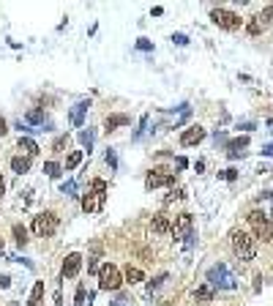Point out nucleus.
<instances>
[{
  "mask_svg": "<svg viewBox=\"0 0 273 306\" xmlns=\"http://www.w3.org/2000/svg\"><path fill=\"white\" fill-rule=\"evenodd\" d=\"M120 281H123V276H120L118 265H112V263L101 265V271H99V287L101 290H118Z\"/></svg>",
  "mask_w": 273,
  "mask_h": 306,
  "instance_id": "6",
  "label": "nucleus"
},
{
  "mask_svg": "<svg viewBox=\"0 0 273 306\" xmlns=\"http://www.w3.org/2000/svg\"><path fill=\"white\" fill-rule=\"evenodd\" d=\"M150 227H153L156 235H170L172 232V224H170V219H167L164 214H156L153 222H150Z\"/></svg>",
  "mask_w": 273,
  "mask_h": 306,
  "instance_id": "13",
  "label": "nucleus"
},
{
  "mask_svg": "<svg viewBox=\"0 0 273 306\" xmlns=\"http://www.w3.org/2000/svg\"><path fill=\"white\" fill-rule=\"evenodd\" d=\"M19 151L30 159V156H38V145H36L30 137H19Z\"/></svg>",
  "mask_w": 273,
  "mask_h": 306,
  "instance_id": "17",
  "label": "nucleus"
},
{
  "mask_svg": "<svg viewBox=\"0 0 273 306\" xmlns=\"http://www.w3.org/2000/svg\"><path fill=\"white\" fill-rule=\"evenodd\" d=\"M136 50H142V52H148V50H153V44L148 41V38H140V41H136Z\"/></svg>",
  "mask_w": 273,
  "mask_h": 306,
  "instance_id": "29",
  "label": "nucleus"
},
{
  "mask_svg": "<svg viewBox=\"0 0 273 306\" xmlns=\"http://www.w3.org/2000/svg\"><path fill=\"white\" fill-rule=\"evenodd\" d=\"M44 172H47L50 178H58L60 172H63V167H60V164H55V161H47V164H44Z\"/></svg>",
  "mask_w": 273,
  "mask_h": 306,
  "instance_id": "25",
  "label": "nucleus"
},
{
  "mask_svg": "<svg viewBox=\"0 0 273 306\" xmlns=\"http://www.w3.org/2000/svg\"><path fill=\"white\" fill-rule=\"evenodd\" d=\"M79 268H82V254H69L66 260H63V279H74Z\"/></svg>",
  "mask_w": 273,
  "mask_h": 306,
  "instance_id": "10",
  "label": "nucleus"
},
{
  "mask_svg": "<svg viewBox=\"0 0 273 306\" xmlns=\"http://www.w3.org/2000/svg\"><path fill=\"white\" fill-rule=\"evenodd\" d=\"M208 285H211L213 290H235L238 279L224 263H216L213 268L208 271Z\"/></svg>",
  "mask_w": 273,
  "mask_h": 306,
  "instance_id": "3",
  "label": "nucleus"
},
{
  "mask_svg": "<svg viewBox=\"0 0 273 306\" xmlns=\"http://www.w3.org/2000/svg\"><path fill=\"white\" fill-rule=\"evenodd\" d=\"M164 281H167V273H158V276H156V279H153V281H150V285H148V290H150V293H153V290H158V287L164 285Z\"/></svg>",
  "mask_w": 273,
  "mask_h": 306,
  "instance_id": "27",
  "label": "nucleus"
},
{
  "mask_svg": "<svg viewBox=\"0 0 273 306\" xmlns=\"http://www.w3.org/2000/svg\"><path fill=\"white\" fill-rule=\"evenodd\" d=\"M0 252H3V238H0Z\"/></svg>",
  "mask_w": 273,
  "mask_h": 306,
  "instance_id": "39",
  "label": "nucleus"
},
{
  "mask_svg": "<svg viewBox=\"0 0 273 306\" xmlns=\"http://www.w3.org/2000/svg\"><path fill=\"white\" fill-rule=\"evenodd\" d=\"M3 192H6V183H3V178H0V200H3Z\"/></svg>",
  "mask_w": 273,
  "mask_h": 306,
  "instance_id": "38",
  "label": "nucleus"
},
{
  "mask_svg": "<svg viewBox=\"0 0 273 306\" xmlns=\"http://www.w3.org/2000/svg\"><path fill=\"white\" fill-rule=\"evenodd\" d=\"M112 306H123V303H112Z\"/></svg>",
  "mask_w": 273,
  "mask_h": 306,
  "instance_id": "40",
  "label": "nucleus"
},
{
  "mask_svg": "<svg viewBox=\"0 0 273 306\" xmlns=\"http://www.w3.org/2000/svg\"><path fill=\"white\" fill-rule=\"evenodd\" d=\"M172 41L178 44V46H186V44H189V38L183 36V33H175V36H172Z\"/></svg>",
  "mask_w": 273,
  "mask_h": 306,
  "instance_id": "31",
  "label": "nucleus"
},
{
  "mask_svg": "<svg viewBox=\"0 0 273 306\" xmlns=\"http://www.w3.org/2000/svg\"><path fill=\"white\" fill-rule=\"evenodd\" d=\"M191 227H194V219H191V214H180L178 219H175V224H172V232H175V238H186V235H191Z\"/></svg>",
  "mask_w": 273,
  "mask_h": 306,
  "instance_id": "11",
  "label": "nucleus"
},
{
  "mask_svg": "<svg viewBox=\"0 0 273 306\" xmlns=\"http://www.w3.org/2000/svg\"><path fill=\"white\" fill-rule=\"evenodd\" d=\"M213 295H216V290H213L211 285H208V281H205V285H199V287L194 290V301H199V303L213 301Z\"/></svg>",
  "mask_w": 273,
  "mask_h": 306,
  "instance_id": "15",
  "label": "nucleus"
},
{
  "mask_svg": "<svg viewBox=\"0 0 273 306\" xmlns=\"http://www.w3.org/2000/svg\"><path fill=\"white\" fill-rule=\"evenodd\" d=\"M123 276H126V281H131V285H136V281H142V279H145V273H142L140 268H131V265H128V268L123 271Z\"/></svg>",
  "mask_w": 273,
  "mask_h": 306,
  "instance_id": "21",
  "label": "nucleus"
},
{
  "mask_svg": "<svg viewBox=\"0 0 273 306\" xmlns=\"http://www.w3.org/2000/svg\"><path fill=\"white\" fill-rule=\"evenodd\" d=\"M11 170L19 172V175H22V172H28L30 170V159H28V156H14V159H11Z\"/></svg>",
  "mask_w": 273,
  "mask_h": 306,
  "instance_id": "18",
  "label": "nucleus"
},
{
  "mask_svg": "<svg viewBox=\"0 0 273 306\" xmlns=\"http://www.w3.org/2000/svg\"><path fill=\"white\" fill-rule=\"evenodd\" d=\"M104 200H107V183L101 178H96L90 183V189H87V194L82 197V210L85 214H99L104 208Z\"/></svg>",
  "mask_w": 273,
  "mask_h": 306,
  "instance_id": "2",
  "label": "nucleus"
},
{
  "mask_svg": "<svg viewBox=\"0 0 273 306\" xmlns=\"http://www.w3.org/2000/svg\"><path fill=\"white\" fill-rule=\"evenodd\" d=\"M74 306H85V287H82V285L77 287V295H74Z\"/></svg>",
  "mask_w": 273,
  "mask_h": 306,
  "instance_id": "28",
  "label": "nucleus"
},
{
  "mask_svg": "<svg viewBox=\"0 0 273 306\" xmlns=\"http://www.w3.org/2000/svg\"><path fill=\"white\" fill-rule=\"evenodd\" d=\"M211 19H213L219 28H224V30H238L240 22H243L235 11H227V9H213V11H211Z\"/></svg>",
  "mask_w": 273,
  "mask_h": 306,
  "instance_id": "7",
  "label": "nucleus"
},
{
  "mask_svg": "<svg viewBox=\"0 0 273 306\" xmlns=\"http://www.w3.org/2000/svg\"><path fill=\"white\" fill-rule=\"evenodd\" d=\"M270 22H273V6H268V9H265L262 14H257V17H254V22L248 25V33H252V36H257L260 30H265V28H268Z\"/></svg>",
  "mask_w": 273,
  "mask_h": 306,
  "instance_id": "9",
  "label": "nucleus"
},
{
  "mask_svg": "<svg viewBox=\"0 0 273 306\" xmlns=\"http://www.w3.org/2000/svg\"><path fill=\"white\" fill-rule=\"evenodd\" d=\"M107 164H109L112 170L118 167V156H115V151H107Z\"/></svg>",
  "mask_w": 273,
  "mask_h": 306,
  "instance_id": "32",
  "label": "nucleus"
},
{
  "mask_svg": "<svg viewBox=\"0 0 273 306\" xmlns=\"http://www.w3.org/2000/svg\"><path fill=\"white\" fill-rule=\"evenodd\" d=\"M66 145H69V137H58V139H55V145H52V148H55V151H63Z\"/></svg>",
  "mask_w": 273,
  "mask_h": 306,
  "instance_id": "30",
  "label": "nucleus"
},
{
  "mask_svg": "<svg viewBox=\"0 0 273 306\" xmlns=\"http://www.w3.org/2000/svg\"><path fill=\"white\" fill-rule=\"evenodd\" d=\"M183 197H186L183 189H172V194H170V200H183Z\"/></svg>",
  "mask_w": 273,
  "mask_h": 306,
  "instance_id": "35",
  "label": "nucleus"
},
{
  "mask_svg": "<svg viewBox=\"0 0 273 306\" xmlns=\"http://www.w3.org/2000/svg\"><path fill=\"white\" fill-rule=\"evenodd\" d=\"M14 241H17L19 246H25V243H28V230L22 224H14Z\"/></svg>",
  "mask_w": 273,
  "mask_h": 306,
  "instance_id": "23",
  "label": "nucleus"
},
{
  "mask_svg": "<svg viewBox=\"0 0 273 306\" xmlns=\"http://www.w3.org/2000/svg\"><path fill=\"white\" fill-rule=\"evenodd\" d=\"M60 192L69 194V197H74V194H77V183H74V180H66V183L60 186Z\"/></svg>",
  "mask_w": 273,
  "mask_h": 306,
  "instance_id": "26",
  "label": "nucleus"
},
{
  "mask_svg": "<svg viewBox=\"0 0 273 306\" xmlns=\"http://www.w3.org/2000/svg\"><path fill=\"white\" fill-rule=\"evenodd\" d=\"M248 224H252V230H254V235L260 241H270L273 238V227H270L268 216H265L262 210H252V214H248Z\"/></svg>",
  "mask_w": 273,
  "mask_h": 306,
  "instance_id": "5",
  "label": "nucleus"
},
{
  "mask_svg": "<svg viewBox=\"0 0 273 306\" xmlns=\"http://www.w3.org/2000/svg\"><path fill=\"white\" fill-rule=\"evenodd\" d=\"M205 139V129L202 126H191V129H186L180 134V145L183 148H189V145H199Z\"/></svg>",
  "mask_w": 273,
  "mask_h": 306,
  "instance_id": "12",
  "label": "nucleus"
},
{
  "mask_svg": "<svg viewBox=\"0 0 273 306\" xmlns=\"http://www.w3.org/2000/svg\"><path fill=\"white\" fill-rule=\"evenodd\" d=\"M262 153H265V156H273V145H265V148H262Z\"/></svg>",
  "mask_w": 273,
  "mask_h": 306,
  "instance_id": "37",
  "label": "nucleus"
},
{
  "mask_svg": "<svg viewBox=\"0 0 273 306\" xmlns=\"http://www.w3.org/2000/svg\"><path fill=\"white\" fill-rule=\"evenodd\" d=\"M87 271H90V273L101 271V268H99V260H96V257H90V260H87Z\"/></svg>",
  "mask_w": 273,
  "mask_h": 306,
  "instance_id": "33",
  "label": "nucleus"
},
{
  "mask_svg": "<svg viewBox=\"0 0 273 306\" xmlns=\"http://www.w3.org/2000/svg\"><path fill=\"white\" fill-rule=\"evenodd\" d=\"M55 230H58V216L52 210H44L33 219V232L38 238H50V235H55Z\"/></svg>",
  "mask_w": 273,
  "mask_h": 306,
  "instance_id": "4",
  "label": "nucleus"
},
{
  "mask_svg": "<svg viewBox=\"0 0 273 306\" xmlns=\"http://www.w3.org/2000/svg\"><path fill=\"white\" fill-rule=\"evenodd\" d=\"M148 189H158V186H175V175L172 172H150L145 178Z\"/></svg>",
  "mask_w": 273,
  "mask_h": 306,
  "instance_id": "8",
  "label": "nucleus"
},
{
  "mask_svg": "<svg viewBox=\"0 0 273 306\" xmlns=\"http://www.w3.org/2000/svg\"><path fill=\"white\" fill-rule=\"evenodd\" d=\"M6 131H9V129H6V121H3V117H0V137H3Z\"/></svg>",
  "mask_w": 273,
  "mask_h": 306,
  "instance_id": "36",
  "label": "nucleus"
},
{
  "mask_svg": "<svg viewBox=\"0 0 273 306\" xmlns=\"http://www.w3.org/2000/svg\"><path fill=\"white\" fill-rule=\"evenodd\" d=\"M104 126H107L109 131L118 129V126H128V115H109L107 121H104Z\"/></svg>",
  "mask_w": 273,
  "mask_h": 306,
  "instance_id": "20",
  "label": "nucleus"
},
{
  "mask_svg": "<svg viewBox=\"0 0 273 306\" xmlns=\"http://www.w3.org/2000/svg\"><path fill=\"white\" fill-rule=\"evenodd\" d=\"M93 129H87V131H79V143H82L87 148V153H90V148H93Z\"/></svg>",
  "mask_w": 273,
  "mask_h": 306,
  "instance_id": "24",
  "label": "nucleus"
},
{
  "mask_svg": "<svg viewBox=\"0 0 273 306\" xmlns=\"http://www.w3.org/2000/svg\"><path fill=\"white\" fill-rule=\"evenodd\" d=\"M246 145H248V137H238V139H232V143L227 145L230 159H238V156H243V153H246Z\"/></svg>",
  "mask_w": 273,
  "mask_h": 306,
  "instance_id": "14",
  "label": "nucleus"
},
{
  "mask_svg": "<svg viewBox=\"0 0 273 306\" xmlns=\"http://www.w3.org/2000/svg\"><path fill=\"white\" fill-rule=\"evenodd\" d=\"M235 175H238V172H235V170H232V167H230V170H224V172H221V178H224V180H235Z\"/></svg>",
  "mask_w": 273,
  "mask_h": 306,
  "instance_id": "34",
  "label": "nucleus"
},
{
  "mask_svg": "<svg viewBox=\"0 0 273 306\" xmlns=\"http://www.w3.org/2000/svg\"><path fill=\"white\" fill-rule=\"evenodd\" d=\"M230 243H232V252L240 263H252L257 257V246H254V238L243 230H232L230 232Z\"/></svg>",
  "mask_w": 273,
  "mask_h": 306,
  "instance_id": "1",
  "label": "nucleus"
},
{
  "mask_svg": "<svg viewBox=\"0 0 273 306\" xmlns=\"http://www.w3.org/2000/svg\"><path fill=\"white\" fill-rule=\"evenodd\" d=\"M41 298H44V281H36V285H33V293H30L28 306H41Z\"/></svg>",
  "mask_w": 273,
  "mask_h": 306,
  "instance_id": "19",
  "label": "nucleus"
},
{
  "mask_svg": "<svg viewBox=\"0 0 273 306\" xmlns=\"http://www.w3.org/2000/svg\"><path fill=\"white\" fill-rule=\"evenodd\" d=\"M79 161H82V151H71L66 156V170H77Z\"/></svg>",
  "mask_w": 273,
  "mask_h": 306,
  "instance_id": "22",
  "label": "nucleus"
},
{
  "mask_svg": "<svg viewBox=\"0 0 273 306\" xmlns=\"http://www.w3.org/2000/svg\"><path fill=\"white\" fill-rule=\"evenodd\" d=\"M87 101H79V104L71 109V123H74V126H82V117H85V112H87Z\"/></svg>",
  "mask_w": 273,
  "mask_h": 306,
  "instance_id": "16",
  "label": "nucleus"
}]
</instances>
